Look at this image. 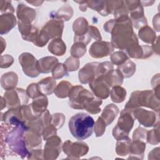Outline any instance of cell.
Segmentation results:
<instances>
[{
    "label": "cell",
    "mask_w": 160,
    "mask_h": 160,
    "mask_svg": "<svg viewBox=\"0 0 160 160\" xmlns=\"http://www.w3.org/2000/svg\"><path fill=\"white\" fill-rule=\"evenodd\" d=\"M139 36L142 41L147 43H152L156 39V33L148 26L141 29L139 31Z\"/></svg>",
    "instance_id": "83f0119b"
},
{
    "label": "cell",
    "mask_w": 160,
    "mask_h": 160,
    "mask_svg": "<svg viewBox=\"0 0 160 160\" xmlns=\"http://www.w3.org/2000/svg\"><path fill=\"white\" fill-rule=\"evenodd\" d=\"M86 44L80 42H76L71 48V54L74 58L82 57L86 52Z\"/></svg>",
    "instance_id": "1f68e13d"
},
{
    "label": "cell",
    "mask_w": 160,
    "mask_h": 160,
    "mask_svg": "<svg viewBox=\"0 0 160 160\" xmlns=\"http://www.w3.org/2000/svg\"><path fill=\"white\" fill-rule=\"evenodd\" d=\"M151 91H134L131 94L129 101L125 106L126 109H133L139 106H146L153 109L155 107V96Z\"/></svg>",
    "instance_id": "5b68a950"
},
{
    "label": "cell",
    "mask_w": 160,
    "mask_h": 160,
    "mask_svg": "<svg viewBox=\"0 0 160 160\" xmlns=\"http://www.w3.org/2000/svg\"><path fill=\"white\" fill-rule=\"evenodd\" d=\"M146 148V144L144 142L140 141H134L131 142L129 146V153L132 156H142L144 151Z\"/></svg>",
    "instance_id": "4dcf8cb0"
},
{
    "label": "cell",
    "mask_w": 160,
    "mask_h": 160,
    "mask_svg": "<svg viewBox=\"0 0 160 160\" xmlns=\"http://www.w3.org/2000/svg\"><path fill=\"white\" fill-rule=\"evenodd\" d=\"M0 18L1 34L8 33L16 25V19L12 14L6 13L2 14Z\"/></svg>",
    "instance_id": "e0dca14e"
},
{
    "label": "cell",
    "mask_w": 160,
    "mask_h": 160,
    "mask_svg": "<svg viewBox=\"0 0 160 160\" xmlns=\"http://www.w3.org/2000/svg\"><path fill=\"white\" fill-rule=\"evenodd\" d=\"M28 126L26 122L14 126V128L6 135L5 142L9 148L22 158L29 156V152L26 148V143L23 138V135L28 130Z\"/></svg>",
    "instance_id": "7a4b0ae2"
},
{
    "label": "cell",
    "mask_w": 160,
    "mask_h": 160,
    "mask_svg": "<svg viewBox=\"0 0 160 160\" xmlns=\"http://www.w3.org/2000/svg\"><path fill=\"white\" fill-rule=\"evenodd\" d=\"M46 141L47 142L44 146V158L47 159L57 158L61 152V139L55 135L50 137Z\"/></svg>",
    "instance_id": "8fae6325"
},
{
    "label": "cell",
    "mask_w": 160,
    "mask_h": 160,
    "mask_svg": "<svg viewBox=\"0 0 160 160\" xmlns=\"http://www.w3.org/2000/svg\"><path fill=\"white\" fill-rule=\"evenodd\" d=\"M14 62V59L11 56L6 54L1 58V68H6L11 66Z\"/></svg>",
    "instance_id": "b9f144b4"
},
{
    "label": "cell",
    "mask_w": 160,
    "mask_h": 160,
    "mask_svg": "<svg viewBox=\"0 0 160 160\" xmlns=\"http://www.w3.org/2000/svg\"><path fill=\"white\" fill-rule=\"evenodd\" d=\"M38 64L40 72L48 73L52 71L58 64V60L55 57L47 56L40 59L38 61Z\"/></svg>",
    "instance_id": "d6986e66"
},
{
    "label": "cell",
    "mask_w": 160,
    "mask_h": 160,
    "mask_svg": "<svg viewBox=\"0 0 160 160\" xmlns=\"http://www.w3.org/2000/svg\"><path fill=\"white\" fill-rule=\"evenodd\" d=\"M147 131L141 127L138 128L133 133V140L134 141H140L144 142V140L146 139Z\"/></svg>",
    "instance_id": "8d00e7d4"
},
{
    "label": "cell",
    "mask_w": 160,
    "mask_h": 160,
    "mask_svg": "<svg viewBox=\"0 0 160 160\" xmlns=\"http://www.w3.org/2000/svg\"><path fill=\"white\" fill-rule=\"evenodd\" d=\"M62 149L69 158L78 159L88 152L89 148L84 142H72L70 141H67L63 144Z\"/></svg>",
    "instance_id": "30bf717a"
},
{
    "label": "cell",
    "mask_w": 160,
    "mask_h": 160,
    "mask_svg": "<svg viewBox=\"0 0 160 160\" xmlns=\"http://www.w3.org/2000/svg\"><path fill=\"white\" fill-rule=\"evenodd\" d=\"M118 112V108L113 104H110L104 108L100 117L104 121L106 126H108L114 121V118L117 116Z\"/></svg>",
    "instance_id": "44dd1931"
},
{
    "label": "cell",
    "mask_w": 160,
    "mask_h": 160,
    "mask_svg": "<svg viewBox=\"0 0 160 160\" xmlns=\"http://www.w3.org/2000/svg\"><path fill=\"white\" fill-rule=\"evenodd\" d=\"M88 32H89V34L91 37H92L94 39H95L98 41L101 40V34H100L97 28H96L94 26H89V28H88Z\"/></svg>",
    "instance_id": "7bdbcfd3"
},
{
    "label": "cell",
    "mask_w": 160,
    "mask_h": 160,
    "mask_svg": "<svg viewBox=\"0 0 160 160\" xmlns=\"http://www.w3.org/2000/svg\"><path fill=\"white\" fill-rule=\"evenodd\" d=\"M42 135L44 140H47L50 137L56 135V128L53 124L47 125L42 130Z\"/></svg>",
    "instance_id": "ab89813d"
},
{
    "label": "cell",
    "mask_w": 160,
    "mask_h": 160,
    "mask_svg": "<svg viewBox=\"0 0 160 160\" xmlns=\"http://www.w3.org/2000/svg\"><path fill=\"white\" fill-rule=\"evenodd\" d=\"M88 21L84 18H78L73 23V31L74 32V42H80L88 44L91 41V37L88 32Z\"/></svg>",
    "instance_id": "9c48e42d"
},
{
    "label": "cell",
    "mask_w": 160,
    "mask_h": 160,
    "mask_svg": "<svg viewBox=\"0 0 160 160\" xmlns=\"http://www.w3.org/2000/svg\"><path fill=\"white\" fill-rule=\"evenodd\" d=\"M1 12L10 13L12 14L14 12L13 6L11 4V1H1Z\"/></svg>",
    "instance_id": "60d3db41"
},
{
    "label": "cell",
    "mask_w": 160,
    "mask_h": 160,
    "mask_svg": "<svg viewBox=\"0 0 160 160\" xmlns=\"http://www.w3.org/2000/svg\"><path fill=\"white\" fill-rule=\"evenodd\" d=\"M52 77L54 79H59L64 76H68V69L62 63H58L54 69L52 71Z\"/></svg>",
    "instance_id": "836d02e7"
},
{
    "label": "cell",
    "mask_w": 160,
    "mask_h": 160,
    "mask_svg": "<svg viewBox=\"0 0 160 160\" xmlns=\"http://www.w3.org/2000/svg\"><path fill=\"white\" fill-rule=\"evenodd\" d=\"M99 77H102L110 87L121 85L123 79L122 74L118 69H112L106 75Z\"/></svg>",
    "instance_id": "ffe728a7"
},
{
    "label": "cell",
    "mask_w": 160,
    "mask_h": 160,
    "mask_svg": "<svg viewBox=\"0 0 160 160\" xmlns=\"http://www.w3.org/2000/svg\"><path fill=\"white\" fill-rule=\"evenodd\" d=\"M94 126L93 118L84 112L76 114L69 121V129L71 134L79 140H83L91 136Z\"/></svg>",
    "instance_id": "6da1fadb"
},
{
    "label": "cell",
    "mask_w": 160,
    "mask_h": 160,
    "mask_svg": "<svg viewBox=\"0 0 160 160\" xmlns=\"http://www.w3.org/2000/svg\"><path fill=\"white\" fill-rule=\"evenodd\" d=\"M134 118H136L140 124L146 127L154 126L156 121V114L152 111L144 110L143 109H137L133 112Z\"/></svg>",
    "instance_id": "9a60e30c"
},
{
    "label": "cell",
    "mask_w": 160,
    "mask_h": 160,
    "mask_svg": "<svg viewBox=\"0 0 160 160\" xmlns=\"http://www.w3.org/2000/svg\"><path fill=\"white\" fill-rule=\"evenodd\" d=\"M66 44L60 38L52 40L48 46L49 51L57 56H62L66 52Z\"/></svg>",
    "instance_id": "cb8c5ba5"
},
{
    "label": "cell",
    "mask_w": 160,
    "mask_h": 160,
    "mask_svg": "<svg viewBox=\"0 0 160 160\" xmlns=\"http://www.w3.org/2000/svg\"><path fill=\"white\" fill-rule=\"evenodd\" d=\"M26 92H27L28 96L31 98H38V97L41 96H43V94H42L39 92V91L38 88L37 84H34V83L30 84L28 87Z\"/></svg>",
    "instance_id": "f35d334b"
},
{
    "label": "cell",
    "mask_w": 160,
    "mask_h": 160,
    "mask_svg": "<svg viewBox=\"0 0 160 160\" xmlns=\"http://www.w3.org/2000/svg\"><path fill=\"white\" fill-rule=\"evenodd\" d=\"M112 43L106 41H97L94 42L89 49V54L95 58H102L109 55L113 51Z\"/></svg>",
    "instance_id": "7c38bea8"
},
{
    "label": "cell",
    "mask_w": 160,
    "mask_h": 160,
    "mask_svg": "<svg viewBox=\"0 0 160 160\" xmlns=\"http://www.w3.org/2000/svg\"><path fill=\"white\" fill-rule=\"evenodd\" d=\"M64 23L62 20L51 19L39 31L35 45L44 46L51 38H60L62 35Z\"/></svg>",
    "instance_id": "3957f363"
},
{
    "label": "cell",
    "mask_w": 160,
    "mask_h": 160,
    "mask_svg": "<svg viewBox=\"0 0 160 160\" xmlns=\"http://www.w3.org/2000/svg\"><path fill=\"white\" fill-rule=\"evenodd\" d=\"M72 85L68 81H61L56 87L54 91L56 96L60 98L69 96V94L72 88Z\"/></svg>",
    "instance_id": "d4e9b609"
},
{
    "label": "cell",
    "mask_w": 160,
    "mask_h": 160,
    "mask_svg": "<svg viewBox=\"0 0 160 160\" xmlns=\"http://www.w3.org/2000/svg\"><path fill=\"white\" fill-rule=\"evenodd\" d=\"M48 104V99L45 95L41 96L34 99L31 104L33 112L37 115H41L46 110Z\"/></svg>",
    "instance_id": "603a6c76"
},
{
    "label": "cell",
    "mask_w": 160,
    "mask_h": 160,
    "mask_svg": "<svg viewBox=\"0 0 160 160\" xmlns=\"http://www.w3.org/2000/svg\"><path fill=\"white\" fill-rule=\"evenodd\" d=\"M99 62L86 64L79 72V81L83 84L91 82L96 78V69Z\"/></svg>",
    "instance_id": "5bb4252c"
},
{
    "label": "cell",
    "mask_w": 160,
    "mask_h": 160,
    "mask_svg": "<svg viewBox=\"0 0 160 160\" xmlns=\"http://www.w3.org/2000/svg\"><path fill=\"white\" fill-rule=\"evenodd\" d=\"M106 124L104 122V121L102 119L101 117H99L98 121H96L94 126V131H95L96 136L97 137L101 136L103 134L106 129Z\"/></svg>",
    "instance_id": "74e56055"
},
{
    "label": "cell",
    "mask_w": 160,
    "mask_h": 160,
    "mask_svg": "<svg viewBox=\"0 0 160 160\" xmlns=\"http://www.w3.org/2000/svg\"><path fill=\"white\" fill-rule=\"evenodd\" d=\"M134 117L128 109H123L118 119L117 125L114 128L112 135L117 139H122L128 137V134L132 128Z\"/></svg>",
    "instance_id": "8992f818"
},
{
    "label": "cell",
    "mask_w": 160,
    "mask_h": 160,
    "mask_svg": "<svg viewBox=\"0 0 160 160\" xmlns=\"http://www.w3.org/2000/svg\"><path fill=\"white\" fill-rule=\"evenodd\" d=\"M69 106L74 109H86L95 98L93 94L81 86L72 87L69 94Z\"/></svg>",
    "instance_id": "277c9868"
},
{
    "label": "cell",
    "mask_w": 160,
    "mask_h": 160,
    "mask_svg": "<svg viewBox=\"0 0 160 160\" xmlns=\"http://www.w3.org/2000/svg\"><path fill=\"white\" fill-rule=\"evenodd\" d=\"M111 98L115 102H122L126 96V91L120 86H115L110 92Z\"/></svg>",
    "instance_id": "484cf974"
},
{
    "label": "cell",
    "mask_w": 160,
    "mask_h": 160,
    "mask_svg": "<svg viewBox=\"0 0 160 160\" xmlns=\"http://www.w3.org/2000/svg\"><path fill=\"white\" fill-rule=\"evenodd\" d=\"M28 97L26 91L20 88L8 90L4 96L8 108L10 109L17 108L26 104L28 101Z\"/></svg>",
    "instance_id": "52a82bcc"
},
{
    "label": "cell",
    "mask_w": 160,
    "mask_h": 160,
    "mask_svg": "<svg viewBox=\"0 0 160 160\" xmlns=\"http://www.w3.org/2000/svg\"><path fill=\"white\" fill-rule=\"evenodd\" d=\"M36 11L34 9L30 8L23 4H18L17 8V16L19 21L24 22L31 24L36 18Z\"/></svg>",
    "instance_id": "2e32d148"
},
{
    "label": "cell",
    "mask_w": 160,
    "mask_h": 160,
    "mask_svg": "<svg viewBox=\"0 0 160 160\" xmlns=\"http://www.w3.org/2000/svg\"><path fill=\"white\" fill-rule=\"evenodd\" d=\"M38 88L39 92L43 95H50L55 91L56 81L51 77L42 79L38 84Z\"/></svg>",
    "instance_id": "ac0fdd59"
},
{
    "label": "cell",
    "mask_w": 160,
    "mask_h": 160,
    "mask_svg": "<svg viewBox=\"0 0 160 160\" xmlns=\"http://www.w3.org/2000/svg\"><path fill=\"white\" fill-rule=\"evenodd\" d=\"M131 142L128 137L118 140L116 146V152L119 156H126L129 152V146Z\"/></svg>",
    "instance_id": "f1b7e54d"
},
{
    "label": "cell",
    "mask_w": 160,
    "mask_h": 160,
    "mask_svg": "<svg viewBox=\"0 0 160 160\" xmlns=\"http://www.w3.org/2000/svg\"><path fill=\"white\" fill-rule=\"evenodd\" d=\"M64 64L69 71H74L78 69L79 61L78 59L74 58L72 56L68 58L64 62Z\"/></svg>",
    "instance_id": "e575fe53"
},
{
    "label": "cell",
    "mask_w": 160,
    "mask_h": 160,
    "mask_svg": "<svg viewBox=\"0 0 160 160\" xmlns=\"http://www.w3.org/2000/svg\"><path fill=\"white\" fill-rule=\"evenodd\" d=\"M111 60L113 64L117 66H121L128 60V58L123 51H117L111 56Z\"/></svg>",
    "instance_id": "d6a6232c"
},
{
    "label": "cell",
    "mask_w": 160,
    "mask_h": 160,
    "mask_svg": "<svg viewBox=\"0 0 160 160\" xmlns=\"http://www.w3.org/2000/svg\"><path fill=\"white\" fill-rule=\"evenodd\" d=\"M89 87L94 94L101 99L107 98L110 94V86L102 77H98L90 82Z\"/></svg>",
    "instance_id": "4fadbf2b"
},
{
    "label": "cell",
    "mask_w": 160,
    "mask_h": 160,
    "mask_svg": "<svg viewBox=\"0 0 160 160\" xmlns=\"http://www.w3.org/2000/svg\"><path fill=\"white\" fill-rule=\"evenodd\" d=\"M18 83V76L13 72H7L2 75L1 84L6 90H11L16 87Z\"/></svg>",
    "instance_id": "7402d4cb"
},
{
    "label": "cell",
    "mask_w": 160,
    "mask_h": 160,
    "mask_svg": "<svg viewBox=\"0 0 160 160\" xmlns=\"http://www.w3.org/2000/svg\"><path fill=\"white\" fill-rule=\"evenodd\" d=\"M73 11L71 7L69 6H62L57 12L54 13V15H50L51 17L56 18L57 19H64V21H68L72 15Z\"/></svg>",
    "instance_id": "4316f807"
},
{
    "label": "cell",
    "mask_w": 160,
    "mask_h": 160,
    "mask_svg": "<svg viewBox=\"0 0 160 160\" xmlns=\"http://www.w3.org/2000/svg\"><path fill=\"white\" fill-rule=\"evenodd\" d=\"M64 119L65 117L62 114L56 113L51 116L50 122H51L52 124H53L56 128H59L62 126Z\"/></svg>",
    "instance_id": "d590c367"
},
{
    "label": "cell",
    "mask_w": 160,
    "mask_h": 160,
    "mask_svg": "<svg viewBox=\"0 0 160 160\" xmlns=\"http://www.w3.org/2000/svg\"><path fill=\"white\" fill-rule=\"evenodd\" d=\"M19 61L21 64L24 72L28 76L35 78L39 73L38 61L29 52H24L19 57Z\"/></svg>",
    "instance_id": "ba28073f"
},
{
    "label": "cell",
    "mask_w": 160,
    "mask_h": 160,
    "mask_svg": "<svg viewBox=\"0 0 160 160\" xmlns=\"http://www.w3.org/2000/svg\"><path fill=\"white\" fill-rule=\"evenodd\" d=\"M118 69L122 74L123 78H129L132 76L136 71V64L132 61L127 60L119 67Z\"/></svg>",
    "instance_id": "f546056e"
}]
</instances>
